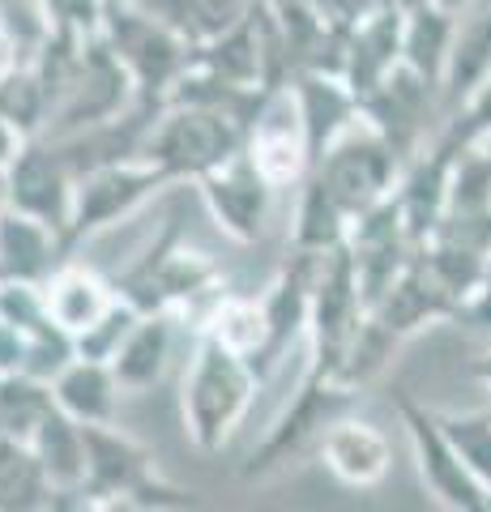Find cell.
<instances>
[{
	"label": "cell",
	"mask_w": 491,
	"mask_h": 512,
	"mask_svg": "<svg viewBox=\"0 0 491 512\" xmlns=\"http://www.w3.org/2000/svg\"><path fill=\"white\" fill-rule=\"evenodd\" d=\"M137 103V86L124 60L116 56V47L99 35H90L82 47V60H77V73L69 82V94L60 99L52 124H47V137H69L82 133L90 124L116 120Z\"/></svg>",
	"instance_id": "obj_8"
},
{
	"label": "cell",
	"mask_w": 491,
	"mask_h": 512,
	"mask_svg": "<svg viewBox=\"0 0 491 512\" xmlns=\"http://www.w3.org/2000/svg\"><path fill=\"white\" fill-rule=\"evenodd\" d=\"M436 5L449 13H466V9H474V0H436Z\"/></svg>",
	"instance_id": "obj_45"
},
{
	"label": "cell",
	"mask_w": 491,
	"mask_h": 512,
	"mask_svg": "<svg viewBox=\"0 0 491 512\" xmlns=\"http://www.w3.org/2000/svg\"><path fill=\"white\" fill-rule=\"evenodd\" d=\"M35 457L43 461L47 478H52L56 491H77L82 495V478H86V436H82V423L69 419L65 410H52L43 419V427L35 431Z\"/></svg>",
	"instance_id": "obj_28"
},
{
	"label": "cell",
	"mask_w": 491,
	"mask_h": 512,
	"mask_svg": "<svg viewBox=\"0 0 491 512\" xmlns=\"http://www.w3.org/2000/svg\"><path fill=\"white\" fill-rule=\"evenodd\" d=\"M9 210L30 214L47 222L52 231L65 235L69 244V218H73V188H77V175L69 171L65 154L52 137H26L18 154L9 158ZM73 252V248H69Z\"/></svg>",
	"instance_id": "obj_11"
},
{
	"label": "cell",
	"mask_w": 491,
	"mask_h": 512,
	"mask_svg": "<svg viewBox=\"0 0 491 512\" xmlns=\"http://www.w3.org/2000/svg\"><path fill=\"white\" fill-rule=\"evenodd\" d=\"M474 380H479L483 389L491 393V350H487V355H479V359H474Z\"/></svg>",
	"instance_id": "obj_44"
},
{
	"label": "cell",
	"mask_w": 491,
	"mask_h": 512,
	"mask_svg": "<svg viewBox=\"0 0 491 512\" xmlns=\"http://www.w3.org/2000/svg\"><path fill=\"white\" fill-rule=\"evenodd\" d=\"M82 512H154L137 495H99V500H82Z\"/></svg>",
	"instance_id": "obj_40"
},
{
	"label": "cell",
	"mask_w": 491,
	"mask_h": 512,
	"mask_svg": "<svg viewBox=\"0 0 491 512\" xmlns=\"http://www.w3.org/2000/svg\"><path fill=\"white\" fill-rule=\"evenodd\" d=\"M287 90H291V103L299 111V124H304L312 163L334 146L346 128L359 124V94L346 86V77H338V73L304 69V73L291 77Z\"/></svg>",
	"instance_id": "obj_17"
},
{
	"label": "cell",
	"mask_w": 491,
	"mask_h": 512,
	"mask_svg": "<svg viewBox=\"0 0 491 512\" xmlns=\"http://www.w3.org/2000/svg\"><path fill=\"white\" fill-rule=\"evenodd\" d=\"M0 210H9V175L0 167Z\"/></svg>",
	"instance_id": "obj_47"
},
{
	"label": "cell",
	"mask_w": 491,
	"mask_h": 512,
	"mask_svg": "<svg viewBox=\"0 0 491 512\" xmlns=\"http://www.w3.org/2000/svg\"><path fill=\"white\" fill-rule=\"evenodd\" d=\"M261 384L265 380L252 367V359L235 355L231 346L210 338V333H197L193 359H188V372L180 384L184 436L193 440V448L218 453L235 436V427L248 419Z\"/></svg>",
	"instance_id": "obj_1"
},
{
	"label": "cell",
	"mask_w": 491,
	"mask_h": 512,
	"mask_svg": "<svg viewBox=\"0 0 491 512\" xmlns=\"http://www.w3.org/2000/svg\"><path fill=\"white\" fill-rule=\"evenodd\" d=\"M176 325L180 320L171 312H141L133 333L116 350L112 372L124 393H150L158 380L167 376L171 346H176Z\"/></svg>",
	"instance_id": "obj_21"
},
{
	"label": "cell",
	"mask_w": 491,
	"mask_h": 512,
	"mask_svg": "<svg viewBox=\"0 0 491 512\" xmlns=\"http://www.w3.org/2000/svg\"><path fill=\"white\" fill-rule=\"evenodd\" d=\"M402 30H406V13L393 9V5H380L359 26H351V35H346L342 77L359 99L372 94L402 64Z\"/></svg>",
	"instance_id": "obj_19"
},
{
	"label": "cell",
	"mask_w": 491,
	"mask_h": 512,
	"mask_svg": "<svg viewBox=\"0 0 491 512\" xmlns=\"http://www.w3.org/2000/svg\"><path fill=\"white\" fill-rule=\"evenodd\" d=\"M26 372V329L0 320V376Z\"/></svg>",
	"instance_id": "obj_38"
},
{
	"label": "cell",
	"mask_w": 491,
	"mask_h": 512,
	"mask_svg": "<svg viewBox=\"0 0 491 512\" xmlns=\"http://www.w3.org/2000/svg\"><path fill=\"white\" fill-rule=\"evenodd\" d=\"M52 410H56V397L47 380L26 376V372L0 376V436L30 444Z\"/></svg>",
	"instance_id": "obj_31"
},
{
	"label": "cell",
	"mask_w": 491,
	"mask_h": 512,
	"mask_svg": "<svg viewBox=\"0 0 491 512\" xmlns=\"http://www.w3.org/2000/svg\"><path fill=\"white\" fill-rule=\"evenodd\" d=\"M474 9H491V0H474Z\"/></svg>",
	"instance_id": "obj_49"
},
{
	"label": "cell",
	"mask_w": 491,
	"mask_h": 512,
	"mask_svg": "<svg viewBox=\"0 0 491 512\" xmlns=\"http://www.w3.org/2000/svg\"><path fill=\"white\" fill-rule=\"evenodd\" d=\"M197 192L210 218L235 244H257L269 227V210H274V197H278V188L257 171L248 150L235 154L218 171H210L205 180H197Z\"/></svg>",
	"instance_id": "obj_13"
},
{
	"label": "cell",
	"mask_w": 491,
	"mask_h": 512,
	"mask_svg": "<svg viewBox=\"0 0 491 512\" xmlns=\"http://www.w3.org/2000/svg\"><path fill=\"white\" fill-rule=\"evenodd\" d=\"M316 453H321V466L342 487H355V491L380 487L393 470V444L385 431L376 423L346 419V414L334 427H325V436L316 440Z\"/></svg>",
	"instance_id": "obj_16"
},
{
	"label": "cell",
	"mask_w": 491,
	"mask_h": 512,
	"mask_svg": "<svg viewBox=\"0 0 491 512\" xmlns=\"http://www.w3.org/2000/svg\"><path fill=\"white\" fill-rule=\"evenodd\" d=\"M43 30H69V35H99L107 18V0H35Z\"/></svg>",
	"instance_id": "obj_36"
},
{
	"label": "cell",
	"mask_w": 491,
	"mask_h": 512,
	"mask_svg": "<svg viewBox=\"0 0 491 512\" xmlns=\"http://www.w3.org/2000/svg\"><path fill=\"white\" fill-rule=\"evenodd\" d=\"M197 333H210L223 346H231L235 355L252 359V367L261 363L265 355V338H269V325H265V308L261 299H244V295H223L210 308V316L197 325Z\"/></svg>",
	"instance_id": "obj_30"
},
{
	"label": "cell",
	"mask_w": 491,
	"mask_h": 512,
	"mask_svg": "<svg viewBox=\"0 0 491 512\" xmlns=\"http://www.w3.org/2000/svg\"><path fill=\"white\" fill-rule=\"evenodd\" d=\"M398 419L410 436V448H415L419 483L427 487V495L445 512H487V487L457 457V448L440 427V414L415 402L410 393H398Z\"/></svg>",
	"instance_id": "obj_9"
},
{
	"label": "cell",
	"mask_w": 491,
	"mask_h": 512,
	"mask_svg": "<svg viewBox=\"0 0 491 512\" xmlns=\"http://www.w3.org/2000/svg\"><path fill=\"white\" fill-rule=\"evenodd\" d=\"M402 167L406 163L393 154L389 141L380 137L372 124L359 120L355 128H346L334 146L316 158L312 175L329 188V197H334L355 222L359 214H368L372 205L393 197V188H398V180H402Z\"/></svg>",
	"instance_id": "obj_6"
},
{
	"label": "cell",
	"mask_w": 491,
	"mask_h": 512,
	"mask_svg": "<svg viewBox=\"0 0 491 512\" xmlns=\"http://www.w3.org/2000/svg\"><path fill=\"white\" fill-rule=\"evenodd\" d=\"M257 5H265V9H274V5H282V0H257Z\"/></svg>",
	"instance_id": "obj_48"
},
{
	"label": "cell",
	"mask_w": 491,
	"mask_h": 512,
	"mask_svg": "<svg viewBox=\"0 0 491 512\" xmlns=\"http://www.w3.org/2000/svg\"><path fill=\"white\" fill-rule=\"evenodd\" d=\"M248 133L240 120H231L227 111H210V107H184V103H167L163 116L154 120L150 141H146V158L154 167H163L171 184L176 180H205L210 171L231 163L235 154H244Z\"/></svg>",
	"instance_id": "obj_3"
},
{
	"label": "cell",
	"mask_w": 491,
	"mask_h": 512,
	"mask_svg": "<svg viewBox=\"0 0 491 512\" xmlns=\"http://www.w3.org/2000/svg\"><path fill=\"white\" fill-rule=\"evenodd\" d=\"M359 120L372 124L393 146V154L410 163L427 141V124L432 120L445 124V116H440V90L427 86L415 69L398 64L372 94L359 99Z\"/></svg>",
	"instance_id": "obj_12"
},
{
	"label": "cell",
	"mask_w": 491,
	"mask_h": 512,
	"mask_svg": "<svg viewBox=\"0 0 491 512\" xmlns=\"http://www.w3.org/2000/svg\"><path fill=\"white\" fill-rule=\"evenodd\" d=\"M445 128H449L453 137H462V141H470V137H491V77L470 94V103L457 111V116L445 120Z\"/></svg>",
	"instance_id": "obj_37"
},
{
	"label": "cell",
	"mask_w": 491,
	"mask_h": 512,
	"mask_svg": "<svg viewBox=\"0 0 491 512\" xmlns=\"http://www.w3.org/2000/svg\"><path fill=\"white\" fill-rule=\"evenodd\" d=\"M491 77V9H466L453 35V52L440 82V116H457L470 94Z\"/></svg>",
	"instance_id": "obj_20"
},
{
	"label": "cell",
	"mask_w": 491,
	"mask_h": 512,
	"mask_svg": "<svg viewBox=\"0 0 491 512\" xmlns=\"http://www.w3.org/2000/svg\"><path fill=\"white\" fill-rule=\"evenodd\" d=\"M0 116H5L18 137H43L47 124H52V99L39 82V73L22 64L9 77H0Z\"/></svg>",
	"instance_id": "obj_33"
},
{
	"label": "cell",
	"mask_w": 491,
	"mask_h": 512,
	"mask_svg": "<svg viewBox=\"0 0 491 512\" xmlns=\"http://www.w3.org/2000/svg\"><path fill=\"white\" fill-rule=\"evenodd\" d=\"M462 316L466 320H474L479 329H491V265H487V278H483V286L470 295V303L462 308Z\"/></svg>",
	"instance_id": "obj_41"
},
{
	"label": "cell",
	"mask_w": 491,
	"mask_h": 512,
	"mask_svg": "<svg viewBox=\"0 0 491 512\" xmlns=\"http://www.w3.org/2000/svg\"><path fill=\"white\" fill-rule=\"evenodd\" d=\"M248 158L257 163V171L265 175L274 188H299L312 171V154H308V137L304 124H299V111L291 103V90L282 86L265 99L261 116L252 120L248 141H244Z\"/></svg>",
	"instance_id": "obj_15"
},
{
	"label": "cell",
	"mask_w": 491,
	"mask_h": 512,
	"mask_svg": "<svg viewBox=\"0 0 491 512\" xmlns=\"http://www.w3.org/2000/svg\"><path fill=\"white\" fill-rule=\"evenodd\" d=\"M487 410H491V406H487Z\"/></svg>",
	"instance_id": "obj_52"
},
{
	"label": "cell",
	"mask_w": 491,
	"mask_h": 512,
	"mask_svg": "<svg viewBox=\"0 0 491 512\" xmlns=\"http://www.w3.org/2000/svg\"><path fill=\"white\" fill-rule=\"evenodd\" d=\"M355 402H359V393L351 389V384H342L334 372H316V367H308L304 384L291 393L287 410H282L278 423L265 431V440L248 453L240 474L244 478H265L278 466H287L295 453H304L308 444L321 440L325 427H334Z\"/></svg>",
	"instance_id": "obj_5"
},
{
	"label": "cell",
	"mask_w": 491,
	"mask_h": 512,
	"mask_svg": "<svg viewBox=\"0 0 491 512\" xmlns=\"http://www.w3.org/2000/svg\"><path fill=\"white\" fill-rule=\"evenodd\" d=\"M351 235V214L329 197V188L316 180L308 171V180L299 184V197H295V218H291V248L299 252H316V256H329L334 248L346 244Z\"/></svg>",
	"instance_id": "obj_26"
},
{
	"label": "cell",
	"mask_w": 491,
	"mask_h": 512,
	"mask_svg": "<svg viewBox=\"0 0 491 512\" xmlns=\"http://www.w3.org/2000/svg\"><path fill=\"white\" fill-rule=\"evenodd\" d=\"M22 141H26V137H18V128H13L5 116H0V167H9V158L18 154Z\"/></svg>",
	"instance_id": "obj_42"
},
{
	"label": "cell",
	"mask_w": 491,
	"mask_h": 512,
	"mask_svg": "<svg viewBox=\"0 0 491 512\" xmlns=\"http://www.w3.org/2000/svg\"><path fill=\"white\" fill-rule=\"evenodd\" d=\"M65 261H69V244L60 231H52L47 222L30 214L0 210V282L43 286Z\"/></svg>",
	"instance_id": "obj_18"
},
{
	"label": "cell",
	"mask_w": 491,
	"mask_h": 512,
	"mask_svg": "<svg viewBox=\"0 0 491 512\" xmlns=\"http://www.w3.org/2000/svg\"><path fill=\"white\" fill-rule=\"evenodd\" d=\"M393 9H402V13H415V9H423V5H432V0H389Z\"/></svg>",
	"instance_id": "obj_46"
},
{
	"label": "cell",
	"mask_w": 491,
	"mask_h": 512,
	"mask_svg": "<svg viewBox=\"0 0 491 512\" xmlns=\"http://www.w3.org/2000/svg\"><path fill=\"white\" fill-rule=\"evenodd\" d=\"M112 286L137 312H171L176 320L184 312H193L197 303H205V316H210V308L223 299L218 265L205 252H193L180 244L176 218L154 235V244L141 252Z\"/></svg>",
	"instance_id": "obj_2"
},
{
	"label": "cell",
	"mask_w": 491,
	"mask_h": 512,
	"mask_svg": "<svg viewBox=\"0 0 491 512\" xmlns=\"http://www.w3.org/2000/svg\"><path fill=\"white\" fill-rule=\"evenodd\" d=\"M129 5L176 30L188 47H201L240 22L252 9V0H129Z\"/></svg>",
	"instance_id": "obj_27"
},
{
	"label": "cell",
	"mask_w": 491,
	"mask_h": 512,
	"mask_svg": "<svg viewBox=\"0 0 491 512\" xmlns=\"http://www.w3.org/2000/svg\"><path fill=\"white\" fill-rule=\"evenodd\" d=\"M43 512H82V495L77 491H56L52 504H47Z\"/></svg>",
	"instance_id": "obj_43"
},
{
	"label": "cell",
	"mask_w": 491,
	"mask_h": 512,
	"mask_svg": "<svg viewBox=\"0 0 491 512\" xmlns=\"http://www.w3.org/2000/svg\"><path fill=\"white\" fill-rule=\"evenodd\" d=\"M26 56H22V39L13 30V18L0 9V77H9L13 69H22Z\"/></svg>",
	"instance_id": "obj_39"
},
{
	"label": "cell",
	"mask_w": 491,
	"mask_h": 512,
	"mask_svg": "<svg viewBox=\"0 0 491 512\" xmlns=\"http://www.w3.org/2000/svg\"><path fill=\"white\" fill-rule=\"evenodd\" d=\"M120 295H116V286L99 278L94 269L86 265H77V261H65L56 269L52 278L43 282V303H47V312H52V320L65 333H73V338H82V333L99 320L107 308H112Z\"/></svg>",
	"instance_id": "obj_22"
},
{
	"label": "cell",
	"mask_w": 491,
	"mask_h": 512,
	"mask_svg": "<svg viewBox=\"0 0 491 512\" xmlns=\"http://www.w3.org/2000/svg\"><path fill=\"white\" fill-rule=\"evenodd\" d=\"M52 478L26 440L0 436V512H43L52 504Z\"/></svg>",
	"instance_id": "obj_29"
},
{
	"label": "cell",
	"mask_w": 491,
	"mask_h": 512,
	"mask_svg": "<svg viewBox=\"0 0 491 512\" xmlns=\"http://www.w3.org/2000/svg\"><path fill=\"white\" fill-rule=\"evenodd\" d=\"M398 342H402L398 333H393L389 325H380V320L368 312V316H363V325L355 329V338L346 342L342 359H338V367H334V376H338L342 384H351L355 393H363V389H368L372 380H380V372L389 367Z\"/></svg>",
	"instance_id": "obj_32"
},
{
	"label": "cell",
	"mask_w": 491,
	"mask_h": 512,
	"mask_svg": "<svg viewBox=\"0 0 491 512\" xmlns=\"http://www.w3.org/2000/svg\"><path fill=\"white\" fill-rule=\"evenodd\" d=\"M137 316H141V312L133 308V303L116 299L112 308H107V312L82 333V338H73V342H77V355H82V359H99V363H112L116 350L124 346V338L133 333Z\"/></svg>",
	"instance_id": "obj_35"
},
{
	"label": "cell",
	"mask_w": 491,
	"mask_h": 512,
	"mask_svg": "<svg viewBox=\"0 0 491 512\" xmlns=\"http://www.w3.org/2000/svg\"><path fill=\"white\" fill-rule=\"evenodd\" d=\"M440 427H445L449 444L457 448V457L466 461V470L479 478L483 487H491V410L440 414Z\"/></svg>",
	"instance_id": "obj_34"
},
{
	"label": "cell",
	"mask_w": 491,
	"mask_h": 512,
	"mask_svg": "<svg viewBox=\"0 0 491 512\" xmlns=\"http://www.w3.org/2000/svg\"><path fill=\"white\" fill-rule=\"evenodd\" d=\"M86 436V478H82V500L99 495H137L154 512H176L197 508V495L176 483H167L154 466V453L116 423H90L82 427Z\"/></svg>",
	"instance_id": "obj_4"
},
{
	"label": "cell",
	"mask_w": 491,
	"mask_h": 512,
	"mask_svg": "<svg viewBox=\"0 0 491 512\" xmlns=\"http://www.w3.org/2000/svg\"><path fill=\"white\" fill-rule=\"evenodd\" d=\"M457 22L462 13H449L440 9L436 0L423 5L415 13H406V30H402V64L415 69L427 86L445 82V64H449V52H453V35H457Z\"/></svg>",
	"instance_id": "obj_25"
},
{
	"label": "cell",
	"mask_w": 491,
	"mask_h": 512,
	"mask_svg": "<svg viewBox=\"0 0 491 512\" xmlns=\"http://www.w3.org/2000/svg\"><path fill=\"white\" fill-rule=\"evenodd\" d=\"M107 5H120V0H107Z\"/></svg>",
	"instance_id": "obj_51"
},
{
	"label": "cell",
	"mask_w": 491,
	"mask_h": 512,
	"mask_svg": "<svg viewBox=\"0 0 491 512\" xmlns=\"http://www.w3.org/2000/svg\"><path fill=\"white\" fill-rule=\"evenodd\" d=\"M103 39L112 43L116 56L124 60V69H129L133 86H137V99H150V103H167L171 86H176L184 69L193 64V47L158 18L129 5V0L107 5Z\"/></svg>",
	"instance_id": "obj_7"
},
{
	"label": "cell",
	"mask_w": 491,
	"mask_h": 512,
	"mask_svg": "<svg viewBox=\"0 0 491 512\" xmlns=\"http://www.w3.org/2000/svg\"><path fill=\"white\" fill-rule=\"evenodd\" d=\"M321 261H325V256L291 248L287 261L278 265L274 282L265 286L261 308H265L269 338H265V355H261V363H257L261 380L274 372V367L282 363V355H287V350H291L299 338H308V316H312L316 278H321Z\"/></svg>",
	"instance_id": "obj_14"
},
{
	"label": "cell",
	"mask_w": 491,
	"mask_h": 512,
	"mask_svg": "<svg viewBox=\"0 0 491 512\" xmlns=\"http://www.w3.org/2000/svg\"><path fill=\"white\" fill-rule=\"evenodd\" d=\"M372 316L380 320V325H389L398 338H410V333H419L423 325H432V320L457 316V308H453V299L432 282V274H427L423 261L415 256V261H410L398 274V282L380 295Z\"/></svg>",
	"instance_id": "obj_23"
},
{
	"label": "cell",
	"mask_w": 491,
	"mask_h": 512,
	"mask_svg": "<svg viewBox=\"0 0 491 512\" xmlns=\"http://www.w3.org/2000/svg\"><path fill=\"white\" fill-rule=\"evenodd\" d=\"M487 512H491V487H487Z\"/></svg>",
	"instance_id": "obj_50"
},
{
	"label": "cell",
	"mask_w": 491,
	"mask_h": 512,
	"mask_svg": "<svg viewBox=\"0 0 491 512\" xmlns=\"http://www.w3.org/2000/svg\"><path fill=\"white\" fill-rule=\"evenodd\" d=\"M167 184L171 180L163 175V167H154L146 154L77 175L73 218H69V248H77L82 239L99 235L107 227H116L120 218H129L133 210H141V205H146L154 192L167 188Z\"/></svg>",
	"instance_id": "obj_10"
},
{
	"label": "cell",
	"mask_w": 491,
	"mask_h": 512,
	"mask_svg": "<svg viewBox=\"0 0 491 512\" xmlns=\"http://www.w3.org/2000/svg\"><path fill=\"white\" fill-rule=\"evenodd\" d=\"M52 397L69 419L90 427V423H116V406H120L124 389H120V380L112 372V363L77 355L65 372L52 380Z\"/></svg>",
	"instance_id": "obj_24"
}]
</instances>
